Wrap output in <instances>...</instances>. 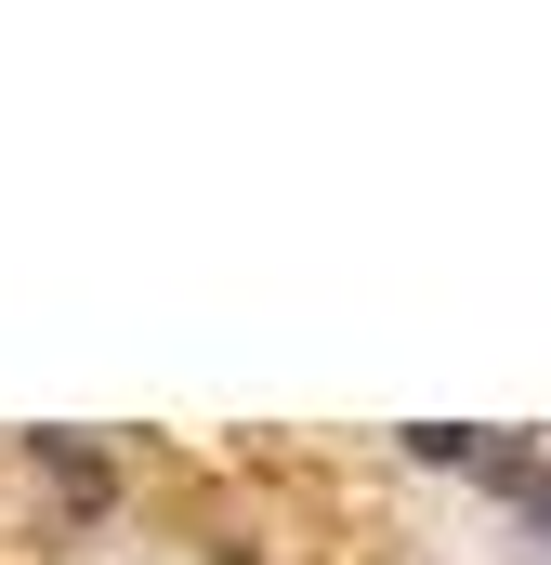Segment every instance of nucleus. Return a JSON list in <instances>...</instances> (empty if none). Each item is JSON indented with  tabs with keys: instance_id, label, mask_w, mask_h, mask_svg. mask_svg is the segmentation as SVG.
Returning a JSON list of instances; mask_svg holds the SVG:
<instances>
[{
	"instance_id": "1",
	"label": "nucleus",
	"mask_w": 551,
	"mask_h": 565,
	"mask_svg": "<svg viewBox=\"0 0 551 565\" xmlns=\"http://www.w3.org/2000/svg\"><path fill=\"white\" fill-rule=\"evenodd\" d=\"M40 473H53V487H66L79 513H106V500H119V473H106V447H79V434H40Z\"/></svg>"
}]
</instances>
